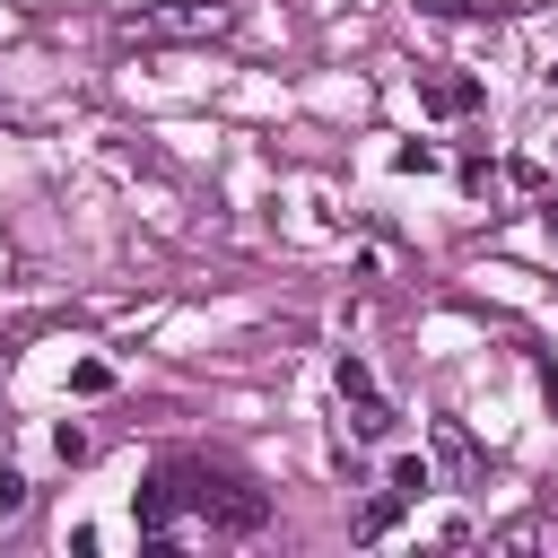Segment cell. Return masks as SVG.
<instances>
[{
	"mask_svg": "<svg viewBox=\"0 0 558 558\" xmlns=\"http://www.w3.org/2000/svg\"><path fill=\"white\" fill-rule=\"evenodd\" d=\"M131 514H140L148 541H244V532L270 523V497L244 488V480H227V471H209V462H166L140 488Z\"/></svg>",
	"mask_w": 558,
	"mask_h": 558,
	"instance_id": "cell-1",
	"label": "cell"
},
{
	"mask_svg": "<svg viewBox=\"0 0 558 558\" xmlns=\"http://www.w3.org/2000/svg\"><path fill=\"white\" fill-rule=\"evenodd\" d=\"M436 453H445L453 471H471V436H462V427H436Z\"/></svg>",
	"mask_w": 558,
	"mask_h": 558,
	"instance_id": "cell-7",
	"label": "cell"
},
{
	"mask_svg": "<svg viewBox=\"0 0 558 558\" xmlns=\"http://www.w3.org/2000/svg\"><path fill=\"white\" fill-rule=\"evenodd\" d=\"M392 523H401V497L384 488V497H366V506H357V523H349V532H357V541H384Z\"/></svg>",
	"mask_w": 558,
	"mask_h": 558,
	"instance_id": "cell-5",
	"label": "cell"
},
{
	"mask_svg": "<svg viewBox=\"0 0 558 558\" xmlns=\"http://www.w3.org/2000/svg\"><path fill=\"white\" fill-rule=\"evenodd\" d=\"M384 488H392V497H401V506H418V497H427V488H436V471H427V462H418V453H392V471H384Z\"/></svg>",
	"mask_w": 558,
	"mask_h": 558,
	"instance_id": "cell-4",
	"label": "cell"
},
{
	"mask_svg": "<svg viewBox=\"0 0 558 558\" xmlns=\"http://www.w3.org/2000/svg\"><path fill=\"white\" fill-rule=\"evenodd\" d=\"M227 26H235V0H157V9L122 17V35H140V44H209Z\"/></svg>",
	"mask_w": 558,
	"mask_h": 558,
	"instance_id": "cell-2",
	"label": "cell"
},
{
	"mask_svg": "<svg viewBox=\"0 0 558 558\" xmlns=\"http://www.w3.org/2000/svg\"><path fill=\"white\" fill-rule=\"evenodd\" d=\"M549 87H558V70H549Z\"/></svg>",
	"mask_w": 558,
	"mask_h": 558,
	"instance_id": "cell-9",
	"label": "cell"
},
{
	"mask_svg": "<svg viewBox=\"0 0 558 558\" xmlns=\"http://www.w3.org/2000/svg\"><path fill=\"white\" fill-rule=\"evenodd\" d=\"M418 96H427L436 113H471V105H480V87H471V78H427Z\"/></svg>",
	"mask_w": 558,
	"mask_h": 558,
	"instance_id": "cell-6",
	"label": "cell"
},
{
	"mask_svg": "<svg viewBox=\"0 0 558 558\" xmlns=\"http://www.w3.org/2000/svg\"><path fill=\"white\" fill-rule=\"evenodd\" d=\"M0 514H26V471H0Z\"/></svg>",
	"mask_w": 558,
	"mask_h": 558,
	"instance_id": "cell-8",
	"label": "cell"
},
{
	"mask_svg": "<svg viewBox=\"0 0 558 558\" xmlns=\"http://www.w3.org/2000/svg\"><path fill=\"white\" fill-rule=\"evenodd\" d=\"M331 384H340V401H349V427H357L366 445H384L401 410H392V401L375 392V375H366V357H340V366H331Z\"/></svg>",
	"mask_w": 558,
	"mask_h": 558,
	"instance_id": "cell-3",
	"label": "cell"
}]
</instances>
